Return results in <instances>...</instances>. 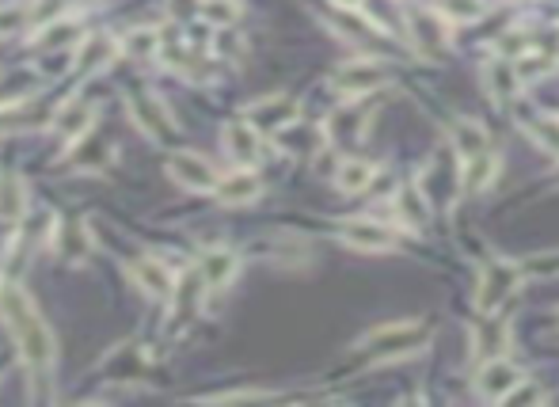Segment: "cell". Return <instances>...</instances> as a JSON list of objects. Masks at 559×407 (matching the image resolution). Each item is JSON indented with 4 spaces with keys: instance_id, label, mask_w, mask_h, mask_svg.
Instances as JSON below:
<instances>
[{
    "instance_id": "33",
    "label": "cell",
    "mask_w": 559,
    "mask_h": 407,
    "mask_svg": "<svg viewBox=\"0 0 559 407\" xmlns=\"http://www.w3.org/2000/svg\"><path fill=\"white\" fill-rule=\"evenodd\" d=\"M335 4H339V8H358L362 0H335Z\"/></svg>"
},
{
    "instance_id": "16",
    "label": "cell",
    "mask_w": 559,
    "mask_h": 407,
    "mask_svg": "<svg viewBox=\"0 0 559 407\" xmlns=\"http://www.w3.org/2000/svg\"><path fill=\"white\" fill-rule=\"evenodd\" d=\"M240 271V259L229 248H210V252L198 255V278L206 290H225L232 278Z\"/></svg>"
},
{
    "instance_id": "12",
    "label": "cell",
    "mask_w": 559,
    "mask_h": 407,
    "mask_svg": "<svg viewBox=\"0 0 559 407\" xmlns=\"http://www.w3.org/2000/svg\"><path fill=\"white\" fill-rule=\"evenodd\" d=\"M259 194H263V183H259V175L251 172V168H232V172L221 175L217 187H213V198H217L221 206H248Z\"/></svg>"
},
{
    "instance_id": "28",
    "label": "cell",
    "mask_w": 559,
    "mask_h": 407,
    "mask_svg": "<svg viewBox=\"0 0 559 407\" xmlns=\"http://www.w3.org/2000/svg\"><path fill=\"white\" fill-rule=\"evenodd\" d=\"M434 12H442L449 23H476L483 16V0H438Z\"/></svg>"
},
{
    "instance_id": "29",
    "label": "cell",
    "mask_w": 559,
    "mask_h": 407,
    "mask_svg": "<svg viewBox=\"0 0 559 407\" xmlns=\"http://www.w3.org/2000/svg\"><path fill=\"white\" fill-rule=\"evenodd\" d=\"M529 134L537 141L540 149H548L552 156H559V118L552 115H540L529 122Z\"/></svg>"
},
{
    "instance_id": "5",
    "label": "cell",
    "mask_w": 559,
    "mask_h": 407,
    "mask_svg": "<svg viewBox=\"0 0 559 407\" xmlns=\"http://www.w3.org/2000/svg\"><path fill=\"white\" fill-rule=\"evenodd\" d=\"M130 118L137 122V130L149 137L153 145H172L179 126H175L172 111L156 96H134L130 99Z\"/></svg>"
},
{
    "instance_id": "13",
    "label": "cell",
    "mask_w": 559,
    "mask_h": 407,
    "mask_svg": "<svg viewBox=\"0 0 559 407\" xmlns=\"http://www.w3.org/2000/svg\"><path fill=\"white\" fill-rule=\"evenodd\" d=\"M445 16L442 12H426V8H419V12H411L407 16V27H411V42L423 50L426 58H434V54H442L445 42H449V35H445Z\"/></svg>"
},
{
    "instance_id": "11",
    "label": "cell",
    "mask_w": 559,
    "mask_h": 407,
    "mask_svg": "<svg viewBox=\"0 0 559 407\" xmlns=\"http://www.w3.org/2000/svg\"><path fill=\"white\" fill-rule=\"evenodd\" d=\"M221 145L236 168H255L259 156H263V134L251 126L248 118L244 122H229L225 134H221Z\"/></svg>"
},
{
    "instance_id": "30",
    "label": "cell",
    "mask_w": 559,
    "mask_h": 407,
    "mask_svg": "<svg viewBox=\"0 0 559 407\" xmlns=\"http://www.w3.org/2000/svg\"><path fill=\"white\" fill-rule=\"evenodd\" d=\"M27 23H31V12H27V8H20V4H4V8H0V39H16Z\"/></svg>"
},
{
    "instance_id": "27",
    "label": "cell",
    "mask_w": 559,
    "mask_h": 407,
    "mask_svg": "<svg viewBox=\"0 0 559 407\" xmlns=\"http://www.w3.org/2000/svg\"><path fill=\"white\" fill-rule=\"evenodd\" d=\"M198 16L210 23V27H217V31H225V27H232V23L240 20V4L236 0H202L198 4Z\"/></svg>"
},
{
    "instance_id": "9",
    "label": "cell",
    "mask_w": 559,
    "mask_h": 407,
    "mask_svg": "<svg viewBox=\"0 0 559 407\" xmlns=\"http://www.w3.org/2000/svg\"><path fill=\"white\" fill-rule=\"evenodd\" d=\"M96 103L92 99H65L54 118H50V126H54V134L65 137V141H84V137L92 134V126H96Z\"/></svg>"
},
{
    "instance_id": "10",
    "label": "cell",
    "mask_w": 559,
    "mask_h": 407,
    "mask_svg": "<svg viewBox=\"0 0 559 407\" xmlns=\"http://www.w3.org/2000/svg\"><path fill=\"white\" fill-rule=\"evenodd\" d=\"M343 244L354 248V252H392L396 248V233L381 225V221H369V217H354V221H343Z\"/></svg>"
},
{
    "instance_id": "8",
    "label": "cell",
    "mask_w": 559,
    "mask_h": 407,
    "mask_svg": "<svg viewBox=\"0 0 559 407\" xmlns=\"http://www.w3.org/2000/svg\"><path fill=\"white\" fill-rule=\"evenodd\" d=\"M244 118H248L259 134H282L286 126H293L301 118V107L290 96H267L259 99V103H251Z\"/></svg>"
},
{
    "instance_id": "19",
    "label": "cell",
    "mask_w": 559,
    "mask_h": 407,
    "mask_svg": "<svg viewBox=\"0 0 559 407\" xmlns=\"http://www.w3.org/2000/svg\"><path fill=\"white\" fill-rule=\"evenodd\" d=\"M50 240H54V252H58L61 259H69V263L84 259V255H88V248H92L84 221H73V217H69V221H58Z\"/></svg>"
},
{
    "instance_id": "1",
    "label": "cell",
    "mask_w": 559,
    "mask_h": 407,
    "mask_svg": "<svg viewBox=\"0 0 559 407\" xmlns=\"http://www.w3.org/2000/svg\"><path fill=\"white\" fill-rule=\"evenodd\" d=\"M0 320L12 335V343L20 350V362L27 366L31 381L42 385L50 381V373L58 366V339L46 328L42 312L35 309L31 293L16 286V282H0Z\"/></svg>"
},
{
    "instance_id": "2",
    "label": "cell",
    "mask_w": 559,
    "mask_h": 407,
    "mask_svg": "<svg viewBox=\"0 0 559 407\" xmlns=\"http://www.w3.org/2000/svg\"><path fill=\"white\" fill-rule=\"evenodd\" d=\"M430 339V328L423 320H396L385 328L373 331V362H392V358H404L411 350H423V343Z\"/></svg>"
},
{
    "instance_id": "4",
    "label": "cell",
    "mask_w": 559,
    "mask_h": 407,
    "mask_svg": "<svg viewBox=\"0 0 559 407\" xmlns=\"http://www.w3.org/2000/svg\"><path fill=\"white\" fill-rule=\"evenodd\" d=\"M331 84H335V92H339V96L358 99V96L377 92V88H385L388 73L377 58H354V61H347L335 77H331Z\"/></svg>"
},
{
    "instance_id": "7",
    "label": "cell",
    "mask_w": 559,
    "mask_h": 407,
    "mask_svg": "<svg viewBox=\"0 0 559 407\" xmlns=\"http://www.w3.org/2000/svg\"><path fill=\"white\" fill-rule=\"evenodd\" d=\"M521 385V369L514 362H506V358H487L476 373V392H480L483 400H510Z\"/></svg>"
},
{
    "instance_id": "21",
    "label": "cell",
    "mask_w": 559,
    "mask_h": 407,
    "mask_svg": "<svg viewBox=\"0 0 559 407\" xmlns=\"http://www.w3.org/2000/svg\"><path fill=\"white\" fill-rule=\"evenodd\" d=\"M27 214V183L16 172H0V221L16 225Z\"/></svg>"
},
{
    "instance_id": "3",
    "label": "cell",
    "mask_w": 559,
    "mask_h": 407,
    "mask_svg": "<svg viewBox=\"0 0 559 407\" xmlns=\"http://www.w3.org/2000/svg\"><path fill=\"white\" fill-rule=\"evenodd\" d=\"M521 271L506 259H495L487 263L480 274V286H476V309L480 312H499L506 305V297L518 290Z\"/></svg>"
},
{
    "instance_id": "26",
    "label": "cell",
    "mask_w": 559,
    "mask_h": 407,
    "mask_svg": "<svg viewBox=\"0 0 559 407\" xmlns=\"http://www.w3.org/2000/svg\"><path fill=\"white\" fill-rule=\"evenodd\" d=\"M453 145H457L461 160H468V156L487 153V149H491V141H487V134H483V126H480V122H472V118H461V122L453 126Z\"/></svg>"
},
{
    "instance_id": "24",
    "label": "cell",
    "mask_w": 559,
    "mask_h": 407,
    "mask_svg": "<svg viewBox=\"0 0 559 407\" xmlns=\"http://www.w3.org/2000/svg\"><path fill=\"white\" fill-rule=\"evenodd\" d=\"M369 107H354V103H343L335 115L328 118V134L335 141H358L362 130H366Z\"/></svg>"
},
{
    "instance_id": "22",
    "label": "cell",
    "mask_w": 559,
    "mask_h": 407,
    "mask_svg": "<svg viewBox=\"0 0 559 407\" xmlns=\"http://www.w3.org/2000/svg\"><path fill=\"white\" fill-rule=\"evenodd\" d=\"M377 183V164L373 160H343L335 172V187L343 194H362Z\"/></svg>"
},
{
    "instance_id": "23",
    "label": "cell",
    "mask_w": 559,
    "mask_h": 407,
    "mask_svg": "<svg viewBox=\"0 0 559 407\" xmlns=\"http://www.w3.org/2000/svg\"><path fill=\"white\" fill-rule=\"evenodd\" d=\"M506 339H510V324H506L502 316H487V312H483L480 328L472 331V347H476V354L495 358V354L506 347Z\"/></svg>"
},
{
    "instance_id": "31",
    "label": "cell",
    "mask_w": 559,
    "mask_h": 407,
    "mask_svg": "<svg viewBox=\"0 0 559 407\" xmlns=\"http://www.w3.org/2000/svg\"><path fill=\"white\" fill-rule=\"evenodd\" d=\"M335 27H339L347 39H369V35H373V27H369L358 12H350V8H343V16L335 20Z\"/></svg>"
},
{
    "instance_id": "6",
    "label": "cell",
    "mask_w": 559,
    "mask_h": 407,
    "mask_svg": "<svg viewBox=\"0 0 559 407\" xmlns=\"http://www.w3.org/2000/svg\"><path fill=\"white\" fill-rule=\"evenodd\" d=\"M168 175H172L183 191H194V194H213L217 179H221L210 160H206V156H198V153H191V149L172 153V160H168Z\"/></svg>"
},
{
    "instance_id": "35",
    "label": "cell",
    "mask_w": 559,
    "mask_h": 407,
    "mask_svg": "<svg viewBox=\"0 0 559 407\" xmlns=\"http://www.w3.org/2000/svg\"><path fill=\"white\" fill-rule=\"evenodd\" d=\"M556 65H559V54H556Z\"/></svg>"
},
{
    "instance_id": "15",
    "label": "cell",
    "mask_w": 559,
    "mask_h": 407,
    "mask_svg": "<svg viewBox=\"0 0 559 407\" xmlns=\"http://www.w3.org/2000/svg\"><path fill=\"white\" fill-rule=\"evenodd\" d=\"M122 50L115 39H107V35H88V39H80L77 54H73V69H77L80 77H99L115 54Z\"/></svg>"
},
{
    "instance_id": "20",
    "label": "cell",
    "mask_w": 559,
    "mask_h": 407,
    "mask_svg": "<svg viewBox=\"0 0 559 407\" xmlns=\"http://www.w3.org/2000/svg\"><path fill=\"white\" fill-rule=\"evenodd\" d=\"M80 39H84V23L77 16H58L35 31V46H46V50H65Z\"/></svg>"
},
{
    "instance_id": "18",
    "label": "cell",
    "mask_w": 559,
    "mask_h": 407,
    "mask_svg": "<svg viewBox=\"0 0 559 407\" xmlns=\"http://www.w3.org/2000/svg\"><path fill=\"white\" fill-rule=\"evenodd\" d=\"M495 175H499V156L491 153H476V156H468L461 164V191L464 194H480L487 191L491 183H495Z\"/></svg>"
},
{
    "instance_id": "17",
    "label": "cell",
    "mask_w": 559,
    "mask_h": 407,
    "mask_svg": "<svg viewBox=\"0 0 559 407\" xmlns=\"http://www.w3.org/2000/svg\"><path fill=\"white\" fill-rule=\"evenodd\" d=\"M396 217L411 233H423L426 225H430V198L423 194L419 183H407V187L396 191Z\"/></svg>"
},
{
    "instance_id": "14",
    "label": "cell",
    "mask_w": 559,
    "mask_h": 407,
    "mask_svg": "<svg viewBox=\"0 0 559 407\" xmlns=\"http://www.w3.org/2000/svg\"><path fill=\"white\" fill-rule=\"evenodd\" d=\"M130 274H134V282L141 286V290L149 293V297H160V301L179 290V286H175L172 267H168L164 259H156V255H141V259H134Z\"/></svg>"
},
{
    "instance_id": "25",
    "label": "cell",
    "mask_w": 559,
    "mask_h": 407,
    "mask_svg": "<svg viewBox=\"0 0 559 407\" xmlns=\"http://www.w3.org/2000/svg\"><path fill=\"white\" fill-rule=\"evenodd\" d=\"M118 46H122L126 58H134V61H153L156 54L164 50V42H160V31H156V27H134Z\"/></svg>"
},
{
    "instance_id": "32",
    "label": "cell",
    "mask_w": 559,
    "mask_h": 407,
    "mask_svg": "<svg viewBox=\"0 0 559 407\" xmlns=\"http://www.w3.org/2000/svg\"><path fill=\"white\" fill-rule=\"evenodd\" d=\"M529 50H533V42H529L525 31H510V35H502L499 39V54L510 61H518L521 54H529Z\"/></svg>"
},
{
    "instance_id": "34",
    "label": "cell",
    "mask_w": 559,
    "mask_h": 407,
    "mask_svg": "<svg viewBox=\"0 0 559 407\" xmlns=\"http://www.w3.org/2000/svg\"><path fill=\"white\" fill-rule=\"evenodd\" d=\"M80 4H96V0H80Z\"/></svg>"
}]
</instances>
